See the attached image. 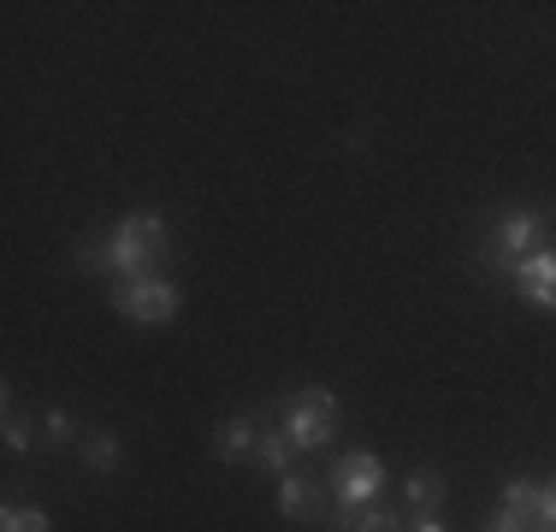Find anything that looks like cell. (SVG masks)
<instances>
[{"label": "cell", "instance_id": "obj_8", "mask_svg": "<svg viewBox=\"0 0 556 532\" xmlns=\"http://www.w3.org/2000/svg\"><path fill=\"white\" fill-rule=\"evenodd\" d=\"M261 444V432H255V420H225V426H214V456L219 461H231V456H249V449Z\"/></svg>", "mask_w": 556, "mask_h": 532}, {"label": "cell", "instance_id": "obj_13", "mask_svg": "<svg viewBox=\"0 0 556 532\" xmlns=\"http://www.w3.org/2000/svg\"><path fill=\"white\" fill-rule=\"evenodd\" d=\"M0 532H54L42 509H7L0 515Z\"/></svg>", "mask_w": 556, "mask_h": 532}, {"label": "cell", "instance_id": "obj_1", "mask_svg": "<svg viewBox=\"0 0 556 532\" xmlns=\"http://www.w3.org/2000/svg\"><path fill=\"white\" fill-rule=\"evenodd\" d=\"M161 249H166L161 213H130V219L108 237V273H118V278H142V266L161 255Z\"/></svg>", "mask_w": 556, "mask_h": 532}, {"label": "cell", "instance_id": "obj_11", "mask_svg": "<svg viewBox=\"0 0 556 532\" xmlns=\"http://www.w3.org/2000/svg\"><path fill=\"white\" fill-rule=\"evenodd\" d=\"M290 449H296V444H290L285 432H261V444H255V461H261L267 473H290Z\"/></svg>", "mask_w": 556, "mask_h": 532}, {"label": "cell", "instance_id": "obj_6", "mask_svg": "<svg viewBox=\"0 0 556 532\" xmlns=\"http://www.w3.org/2000/svg\"><path fill=\"white\" fill-rule=\"evenodd\" d=\"M515 284H521V296L533 302V308H556V249H539V255H527L515 266Z\"/></svg>", "mask_w": 556, "mask_h": 532}, {"label": "cell", "instance_id": "obj_5", "mask_svg": "<svg viewBox=\"0 0 556 532\" xmlns=\"http://www.w3.org/2000/svg\"><path fill=\"white\" fill-rule=\"evenodd\" d=\"M492 243H497V249H503V255H509L515 266H521L527 255L551 249V219H545V213H533V207H521V213H509V219H497Z\"/></svg>", "mask_w": 556, "mask_h": 532}, {"label": "cell", "instance_id": "obj_20", "mask_svg": "<svg viewBox=\"0 0 556 532\" xmlns=\"http://www.w3.org/2000/svg\"><path fill=\"white\" fill-rule=\"evenodd\" d=\"M415 532H450V527L439 521V515H415Z\"/></svg>", "mask_w": 556, "mask_h": 532}, {"label": "cell", "instance_id": "obj_18", "mask_svg": "<svg viewBox=\"0 0 556 532\" xmlns=\"http://www.w3.org/2000/svg\"><path fill=\"white\" fill-rule=\"evenodd\" d=\"M65 438H72V415L54 408V415H48V444H65Z\"/></svg>", "mask_w": 556, "mask_h": 532}, {"label": "cell", "instance_id": "obj_14", "mask_svg": "<svg viewBox=\"0 0 556 532\" xmlns=\"http://www.w3.org/2000/svg\"><path fill=\"white\" fill-rule=\"evenodd\" d=\"M355 532H403V521H396L391 509H379V503H374V509H362V521H355Z\"/></svg>", "mask_w": 556, "mask_h": 532}, {"label": "cell", "instance_id": "obj_17", "mask_svg": "<svg viewBox=\"0 0 556 532\" xmlns=\"http://www.w3.org/2000/svg\"><path fill=\"white\" fill-rule=\"evenodd\" d=\"M77 266H89V273H108V243H77Z\"/></svg>", "mask_w": 556, "mask_h": 532}, {"label": "cell", "instance_id": "obj_7", "mask_svg": "<svg viewBox=\"0 0 556 532\" xmlns=\"http://www.w3.org/2000/svg\"><path fill=\"white\" fill-rule=\"evenodd\" d=\"M278 515L285 521H320V485L302 473H285L278 479Z\"/></svg>", "mask_w": 556, "mask_h": 532}, {"label": "cell", "instance_id": "obj_9", "mask_svg": "<svg viewBox=\"0 0 556 532\" xmlns=\"http://www.w3.org/2000/svg\"><path fill=\"white\" fill-rule=\"evenodd\" d=\"M408 503H415V509L420 515H432V509H439V503H444V479L439 473H432V468H420V473H408Z\"/></svg>", "mask_w": 556, "mask_h": 532}, {"label": "cell", "instance_id": "obj_3", "mask_svg": "<svg viewBox=\"0 0 556 532\" xmlns=\"http://www.w3.org/2000/svg\"><path fill=\"white\" fill-rule=\"evenodd\" d=\"M113 308L125 319H142V326H166L178 314V284H166V278H125L113 290Z\"/></svg>", "mask_w": 556, "mask_h": 532}, {"label": "cell", "instance_id": "obj_4", "mask_svg": "<svg viewBox=\"0 0 556 532\" xmlns=\"http://www.w3.org/2000/svg\"><path fill=\"white\" fill-rule=\"evenodd\" d=\"M332 485H338V503H343V509H374L379 485H386V468H379V456L355 449V456H343L338 468H332Z\"/></svg>", "mask_w": 556, "mask_h": 532}, {"label": "cell", "instance_id": "obj_10", "mask_svg": "<svg viewBox=\"0 0 556 532\" xmlns=\"http://www.w3.org/2000/svg\"><path fill=\"white\" fill-rule=\"evenodd\" d=\"M503 509L521 515V521H539V485L533 479H509V485H503Z\"/></svg>", "mask_w": 556, "mask_h": 532}, {"label": "cell", "instance_id": "obj_19", "mask_svg": "<svg viewBox=\"0 0 556 532\" xmlns=\"http://www.w3.org/2000/svg\"><path fill=\"white\" fill-rule=\"evenodd\" d=\"M492 532H533V521H521V515H509V509H503L497 521H492Z\"/></svg>", "mask_w": 556, "mask_h": 532}, {"label": "cell", "instance_id": "obj_16", "mask_svg": "<svg viewBox=\"0 0 556 532\" xmlns=\"http://www.w3.org/2000/svg\"><path fill=\"white\" fill-rule=\"evenodd\" d=\"M7 449H12V456L30 449V420H24V415H7Z\"/></svg>", "mask_w": 556, "mask_h": 532}, {"label": "cell", "instance_id": "obj_12", "mask_svg": "<svg viewBox=\"0 0 556 532\" xmlns=\"http://www.w3.org/2000/svg\"><path fill=\"white\" fill-rule=\"evenodd\" d=\"M84 461L96 473H113V461H118V438L113 432H84Z\"/></svg>", "mask_w": 556, "mask_h": 532}, {"label": "cell", "instance_id": "obj_2", "mask_svg": "<svg viewBox=\"0 0 556 532\" xmlns=\"http://www.w3.org/2000/svg\"><path fill=\"white\" fill-rule=\"evenodd\" d=\"M338 432V396L332 391H296L285 408V438L296 449H320Z\"/></svg>", "mask_w": 556, "mask_h": 532}, {"label": "cell", "instance_id": "obj_15", "mask_svg": "<svg viewBox=\"0 0 556 532\" xmlns=\"http://www.w3.org/2000/svg\"><path fill=\"white\" fill-rule=\"evenodd\" d=\"M539 532H556V479L551 485H539V521H533Z\"/></svg>", "mask_w": 556, "mask_h": 532}]
</instances>
